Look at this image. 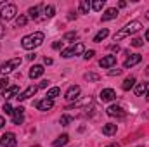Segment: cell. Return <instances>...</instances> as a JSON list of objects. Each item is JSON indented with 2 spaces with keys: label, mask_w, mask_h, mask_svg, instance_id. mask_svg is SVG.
<instances>
[{
  "label": "cell",
  "mask_w": 149,
  "mask_h": 147,
  "mask_svg": "<svg viewBox=\"0 0 149 147\" xmlns=\"http://www.w3.org/2000/svg\"><path fill=\"white\" fill-rule=\"evenodd\" d=\"M43 40H45V35L42 33V31H35V33H31V35H26V37L21 40V45H23V49H26V50H33V49H37L40 47L42 43H43Z\"/></svg>",
  "instance_id": "6da1fadb"
},
{
  "label": "cell",
  "mask_w": 149,
  "mask_h": 147,
  "mask_svg": "<svg viewBox=\"0 0 149 147\" xmlns=\"http://www.w3.org/2000/svg\"><path fill=\"white\" fill-rule=\"evenodd\" d=\"M141 28H142L141 21H130V23L125 24L118 33H114V42H120V40H123V38H127V37H130V35H134V33H137Z\"/></svg>",
  "instance_id": "7a4b0ae2"
},
{
  "label": "cell",
  "mask_w": 149,
  "mask_h": 147,
  "mask_svg": "<svg viewBox=\"0 0 149 147\" xmlns=\"http://www.w3.org/2000/svg\"><path fill=\"white\" fill-rule=\"evenodd\" d=\"M85 52V47H83V43H74L71 47H68V49H64L63 52H61V55L64 57V59H70V57H74V55H80V54H83Z\"/></svg>",
  "instance_id": "3957f363"
},
{
  "label": "cell",
  "mask_w": 149,
  "mask_h": 147,
  "mask_svg": "<svg viewBox=\"0 0 149 147\" xmlns=\"http://www.w3.org/2000/svg\"><path fill=\"white\" fill-rule=\"evenodd\" d=\"M21 62H23V59H21V57H14V59H10V61L3 62V64L0 66V73H2V74L12 73L16 68H19V66H21Z\"/></svg>",
  "instance_id": "277c9868"
},
{
  "label": "cell",
  "mask_w": 149,
  "mask_h": 147,
  "mask_svg": "<svg viewBox=\"0 0 149 147\" xmlns=\"http://www.w3.org/2000/svg\"><path fill=\"white\" fill-rule=\"evenodd\" d=\"M16 14H17V7H16L14 3H7V5H3V7L0 9V17H2L3 21H10Z\"/></svg>",
  "instance_id": "5b68a950"
},
{
  "label": "cell",
  "mask_w": 149,
  "mask_h": 147,
  "mask_svg": "<svg viewBox=\"0 0 149 147\" xmlns=\"http://www.w3.org/2000/svg\"><path fill=\"white\" fill-rule=\"evenodd\" d=\"M0 146L2 147H16L17 146V139L12 132H7L0 137Z\"/></svg>",
  "instance_id": "8992f818"
},
{
  "label": "cell",
  "mask_w": 149,
  "mask_h": 147,
  "mask_svg": "<svg viewBox=\"0 0 149 147\" xmlns=\"http://www.w3.org/2000/svg\"><path fill=\"white\" fill-rule=\"evenodd\" d=\"M78 95H80V87L78 85H71L68 90H66V94H64V99L68 101V102H73L78 99Z\"/></svg>",
  "instance_id": "52a82bcc"
},
{
  "label": "cell",
  "mask_w": 149,
  "mask_h": 147,
  "mask_svg": "<svg viewBox=\"0 0 149 147\" xmlns=\"http://www.w3.org/2000/svg\"><path fill=\"white\" fill-rule=\"evenodd\" d=\"M141 61H142V55H141V54H132V55H130V57H127V61L123 62V68H125V69L134 68V66H137Z\"/></svg>",
  "instance_id": "ba28073f"
},
{
  "label": "cell",
  "mask_w": 149,
  "mask_h": 147,
  "mask_svg": "<svg viewBox=\"0 0 149 147\" xmlns=\"http://www.w3.org/2000/svg\"><path fill=\"white\" fill-rule=\"evenodd\" d=\"M37 90H38L37 85H31V87H28V88H26L24 92H21V94H19L17 97H16V99H17V101H26V99L33 97V95L37 94Z\"/></svg>",
  "instance_id": "9c48e42d"
},
{
  "label": "cell",
  "mask_w": 149,
  "mask_h": 147,
  "mask_svg": "<svg viewBox=\"0 0 149 147\" xmlns=\"http://www.w3.org/2000/svg\"><path fill=\"white\" fill-rule=\"evenodd\" d=\"M12 121H14V125H21L23 121H24V107H16L14 112H12Z\"/></svg>",
  "instance_id": "30bf717a"
},
{
  "label": "cell",
  "mask_w": 149,
  "mask_h": 147,
  "mask_svg": "<svg viewBox=\"0 0 149 147\" xmlns=\"http://www.w3.org/2000/svg\"><path fill=\"white\" fill-rule=\"evenodd\" d=\"M116 99V92L113 90V88H104L102 92H101V101L102 102H111Z\"/></svg>",
  "instance_id": "8fae6325"
},
{
  "label": "cell",
  "mask_w": 149,
  "mask_h": 147,
  "mask_svg": "<svg viewBox=\"0 0 149 147\" xmlns=\"http://www.w3.org/2000/svg\"><path fill=\"white\" fill-rule=\"evenodd\" d=\"M52 106H54V101H50V99H43V101L35 102V107L38 111H49V109H52Z\"/></svg>",
  "instance_id": "7c38bea8"
},
{
  "label": "cell",
  "mask_w": 149,
  "mask_h": 147,
  "mask_svg": "<svg viewBox=\"0 0 149 147\" xmlns=\"http://www.w3.org/2000/svg\"><path fill=\"white\" fill-rule=\"evenodd\" d=\"M17 95H19V87H16V85H12V87H9V88L3 90V99L5 101H9L12 97H17Z\"/></svg>",
  "instance_id": "4fadbf2b"
},
{
  "label": "cell",
  "mask_w": 149,
  "mask_h": 147,
  "mask_svg": "<svg viewBox=\"0 0 149 147\" xmlns=\"http://www.w3.org/2000/svg\"><path fill=\"white\" fill-rule=\"evenodd\" d=\"M106 112H108V116H111V118H114V116H116V118H123V116H125V111L121 109L120 106H109Z\"/></svg>",
  "instance_id": "5bb4252c"
},
{
  "label": "cell",
  "mask_w": 149,
  "mask_h": 147,
  "mask_svg": "<svg viewBox=\"0 0 149 147\" xmlns=\"http://www.w3.org/2000/svg\"><path fill=\"white\" fill-rule=\"evenodd\" d=\"M99 64H101V68H111V66L116 64V55H106V57H102L99 61Z\"/></svg>",
  "instance_id": "9a60e30c"
},
{
  "label": "cell",
  "mask_w": 149,
  "mask_h": 147,
  "mask_svg": "<svg viewBox=\"0 0 149 147\" xmlns=\"http://www.w3.org/2000/svg\"><path fill=\"white\" fill-rule=\"evenodd\" d=\"M43 9V5H35V7H31L30 10H28V14H30V17L33 19V21H40L42 19V16H40V10Z\"/></svg>",
  "instance_id": "2e32d148"
},
{
  "label": "cell",
  "mask_w": 149,
  "mask_h": 147,
  "mask_svg": "<svg viewBox=\"0 0 149 147\" xmlns=\"http://www.w3.org/2000/svg\"><path fill=\"white\" fill-rule=\"evenodd\" d=\"M43 66H40V64H35V66H31V69H30V78L31 80H35V78H40L42 74H43Z\"/></svg>",
  "instance_id": "e0dca14e"
},
{
  "label": "cell",
  "mask_w": 149,
  "mask_h": 147,
  "mask_svg": "<svg viewBox=\"0 0 149 147\" xmlns=\"http://www.w3.org/2000/svg\"><path fill=\"white\" fill-rule=\"evenodd\" d=\"M116 16H118V9H116V7L106 9V12L102 14V21H111V19H116Z\"/></svg>",
  "instance_id": "ac0fdd59"
},
{
  "label": "cell",
  "mask_w": 149,
  "mask_h": 147,
  "mask_svg": "<svg viewBox=\"0 0 149 147\" xmlns=\"http://www.w3.org/2000/svg\"><path fill=\"white\" fill-rule=\"evenodd\" d=\"M68 140H70V137L64 133V135L57 137V139L54 140V144H52V146H54V147H63V146H66V144H68Z\"/></svg>",
  "instance_id": "d6986e66"
},
{
  "label": "cell",
  "mask_w": 149,
  "mask_h": 147,
  "mask_svg": "<svg viewBox=\"0 0 149 147\" xmlns=\"http://www.w3.org/2000/svg\"><path fill=\"white\" fill-rule=\"evenodd\" d=\"M88 10H90V3H88L87 0H80V3H78V12H80V14H88Z\"/></svg>",
  "instance_id": "ffe728a7"
},
{
  "label": "cell",
  "mask_w": 149,
  "mask_h": 147,
  "mask_svg": "<svg viewBox=\"0 0 149 147\" xmlns=\"http://www.w3.org/2000/svg\"><path fill=\"white\" fill-rule=\"evenodd\" d=\"M134 87H135V78H134V76L125 78V81H123L121 88H123V90H130V88H134Z\"/></svg>",
  "instance_id": "44dd1931"
},
{
  "label": "cell",
  "mask_w": 149,
  "mask_h": 147,
  "mask_svg": "<svg viewBox=\"0 0 149 147\" xmlns=\"http://www.w3.org/2000/svg\"><path fill=\"white\" fill-rule=\"evenodd\" d=\"M108 35H109V30H108V28H102V30H101V31L94 37V42H95V43H99V42H102V40L108 37Z\"/></svg>",
  "instance_id": "7402d4cb"
},
{
  "label": "cell",
  "mask_w": 149,
  "mask_h": 147,
  "mask_svg": "<svg viewBox=\"0 0 149 147\" xmlns=\"http://www.w3.org/2000/svg\"><path fill=\"white\" fill-rule=\"evenodd\" d=\"M102 133H104V135H114V133H116V125H113V123L104 125V126H102Z\"/></svg>",
  "instance_id": "603a6c76"
},
{
  "label": "cell",
  "mask_w": 149,
  "mask_h": 147,
  "mask_svg": "<svg viewBox=\"0 0 149 147\" xmlns=\"http://www.w3.org/2000/svg\"><path fill=\"white\" fill-rule=\"evenodd\" d=\"M59 94H61V88H59V87H52V88H50V90L47 92L45 99H50V101H52V99H54V97H57Z\"/></svg>",
  "instance_id": "cb8c5ba5"
},
{
  "label": "cell",
  "mask_w": 149,
  "mask_h": 147,
  "mask_svg": "<svg viewBox=\"0 0 149 147\" xmlns=\"http://www.w3.org/2000/svg\"><path fill=\"white\" fill-rule=\"evenodd\" d=\"M104 3H106L104 0H94V2L90 3V7H92L94 10H97V12H99V10H102V7H104Z\"/></svg>",
  "instance_id": "d4e9b609"
},
{
  "label": "cell",
  "mask_w": 149,
  "mask_h": 147,
  "mask_svg": "<svg viewBox=\"0 0 149 147\" xmlns=\"http://www.w3.org/2000/svg\"><path fill=\"white\" fill-rule=\"evenodd\" d=\"M56 12V9L52 5H43V17H52Z\"/></svg>",
  "instance_id": "484cf974"
},
{
  "label": "cell",
  "mask_w": 149,
  "mask_h": 147,
  "mask_svg": "<svg viewBox=\"0 0 149 147\" xmlns=\"http://www.w3.org/2000/svg\"><path fill=\"white\" fill-rule=\"evenodd\" d=\"M135 95H137V97L146 95V83H139V85L135 87Z\"/></svg>",
  "instance_id": "4316f807"
},
{
  "label": "cell",
  "mask_w": 149,
  "mask_h": 147,
  "mask_svg": "<svg viewBox=\"0 0 149 147\" xmlns=\"http://www.w3.org/2000/svg\"><path fill=\"white\" fill-rule=\"evenodd\" d=\"M76 38H78V33H76V31H68V33L63 37V42H73Z\"/></svg>",
  "instance_id": "83f0119b"
},
{
  "label": "cell",
  "mask_w": 149,
  "mask_h": 147,
  "mask_svg": "<svg viewBox=\"0 0 149 147\" xmlns=\"http://www.w3.org/2000/svg\"><path fill=\"white\" fill-rule=\"evenodd\" d=\"M28 23V17L24 16V14H21V16H17V19H16V26L19 28V26H24Z\"/></svg>",
  "instance_id": "f1b7e54d"
},
{
  "label": "cell",
  "mask_w": 149,
  "mask_h": 147,
  "mask_svg": "<svg viewBox=\"0 0 149 147\" xmlns=\"http://www.w3.org/2000/svg\"><path fill=\"white\" fill-rule=\"evenodd\" d=\"M71 121H73L71 116H68V114H63V116H61V125H63V126H68Z\"/></svg>",
  "instance_id": "f546056e"
},
{
  "label": "cell",
  "mask_w": 149,
  "mask_h": 147,
  "mask_svg": "<svg viewBox=\"0 0 149 147\" xmlns=\"http://www.w3.org/2000/svg\"><path fill=\"white\" fill-rule=\"evenodd\" d=\"M85 80H88V81H99L101 80V76L95 73H87L85 74Z\"/></svg>",
  "instance_id": "4dcf8cb0"
},
{
  "label": "cell",
  "mask_w": 149,
  "mask_h": 147,
  "mask_svg": "<svg viewBox=\"0 0 149 147\" xmlns=\"http://www.w3.org/2000/svg\"><path fill=\"white\" fill-rule=\"evenodd\" d=\"M130 43H132L134 47H142V45H144V40H142V38H134Z\"/></svg>",
  "instance_id": "1f68e13d"
},
{
  "label": "cell",
  "mask_w": 149,
  "mask_h": 147,
  "mask_svg": "<svg viewBox=\"0 0 149 147\" xmlns=\"http://www.w3.org/2000/svg\"><path fill=\"white\" fill-rule=\"evenodd\" d=\"M0 88H9V78H0Z\"/></svg>",
  "instance_id": "d6a6232c"
},
{
  "label": "cell",
  "mask_w": 149,
  "mask_h": 147,
  "mask_svg": "<svg viewBox=\"0 0 149 147\" xmlns=\"http://www.w3.org/2000/svg\"><path fill=\"white\" fill-rule=\"evenodd\" d=\"M3 111H5V114H12V112H14L12 106H10L9 102H5V104H3Z\"/></svg>",
  "instance_id": "836d02e7"
},
{
  "label": "cell",
  "mask_w": 149,
  "mask_h": 147,
  "mask_svg": "<svg viewBox=\"0 0 149 147\" xmlns=\"http://www.w3.org/2000/svg\"><path fill=\"white\" fill-rule=\"evenodd\" d=\"M94 55H95V52H94V50H87V52H85V54H83V57H85V59H87V61H88V59H92V57H94Z\"/></svg>",
  "instance_id": "e575fe53"
},
{
  "label": "cell",
  "mask_w": 149,
  "mask_h": 147,
  "mask_svg": "<svg viewBox=\"0 0 149 147\" xmlns=\"http://www.w3.org/2000/svg\"><path fill=\"white\" fill-rule=\"evenodd\" d=\"M49 87V80H43V81H40V85H38V88H47Z\"/></svg>",
  "instance_id": "d590c367"
},
{
  "label": "cell",
  "mask_w": 149,
  "mask_h": 147,
  "mask_svg": "<svg viewBox=\"0 0 149 147\" xmlns=\"http://www.w3.org/2000/svg\"><path fill=\"white\" fill-rule=\"evenodd\" d=\"M109 74H111V76H114V74L118 76V74H121V69H111V71H109Z\"/></svg>",
  "instance_id": "8d00e7d4"
},
{
  "label": "cell",
  "mask_w": 149,
  "mask_h": 147,
  "mask_svg": "<svg viewBox=\"0 0 149 147\" xmlns=\"http://www.w3.org/2000/svg\"><path fill=\"white\" fill-rule=\"evenodd\" d=\"M61 43H63V42H54V43H52V49H56V50L61 49Z\"/></svg>",
  "instance_id": "74e56055"
},
{
  "label": "cell",
  "mask_w": 149,
  "mask_h": 147,
  "mask_svg": "<svg viewBox=\"0 0 149 147\" xmlns=\"http://www.w3.org/2000/svg\"><path fill=\"white\" fill-rule=\"evenodd\" d=\"M43 62H45L47 66H50V64H52V59H50V57H45V59H43Z\"/></svg>",
  "instance_id": "f35d334b"
},
{
  "label": "cell",
  "mask_w": 149,
  "mask_h": 147,
  "mask_svg": "<svg viewBox=\"0 0 149 147\" xmlns=\"http://www.w3.org/2000/svg\"><path fill=\"white\" fill-rule=\"evenodd\" d=\"M144 97L149 101V83H146V95H144Z\"/></svg>",
  "instance_id": "ab89813d"
},
{
  "label": "cell",
  "mask_w": 149,
  "mask_h": 147,
  "mask_svg": "<svg viewBox=\"0 0 149 147\" xmlns=\"http://www.w3.org/2000/svg\"><path fill=\"white\" fill-rule=\"evenodd\" d=\"M3 125H5V119H3V116H0V128H2Z\"/></svg>",
  "instance_id": "60d3db41"
},
{
  "label": "cell",
  "mask_w": 149,
  "mask_h": 147,
  "mask_svg": "<svg viewBox=\"0 0 149 147\" xmlns=\"http://www.w3.org/2000/svg\"><path fill=\"white\" fill-rule=\"evenodd\" d=\"M3 35H5V30H3V28L0 26V38H3Z\"/></svg>",
  "instance_id": "b9f144b4"
},
{
  "label": "cell",
  "mask_w": 149,
  "mask_h": 147,
  "mask_svg": "<svg viewBox=\"0 0 149 147\" xmlns=\"http://www.w3.org/2000/svg\"><path fill=\"white\" fill-rule=\"evenodd\" d=\"M109 49H111V50H116V52H118V50H120V47H118V45H111V47H109Z\"/></svg>",
  "instance_id": "7bdbcfd3"
},
{
  "label": "cell",
  "mask_w": 149,
  "mask_h": 147,
  "mask_svg": "<svg viewBox=\"0 0 149 147\" xmlns=\"http://www.w3.org/2000/svg\"><path fill=\"white\" fill-rule=\"evenodd\" d=\"M146 40H148V42H149V30H148V31H146Z\"/></svg>",
  "instance_id": "ee69618b"
},
{
  "label": "cell",
  "mask_w": 149,
  "mask_h": 147,
  "mask_svg": "<svg viewBox=\"0 0 149 147\" xmlns=\"http://www.w3.org/2000/svg\"><path fill=\"white\" fill-rule=\"evenodd\" d=\"M146 19H148V21H149V10H148V12H146Z\"/></svg>",
  "instance_id": "f6af8a7d"
},
{
  "label": "cell",
  "mask_w": 149,
  "mask_h": 147,
  "mask_svg": "<svg viewBox=\"0 0 149 147\" xmlns=\"http://www.w3.org/2000/svg\"><path fill=\"white\" fill-rule=\"evenodd\" d=\"M0 7H3V3H2V2H0Z\"/></svg>",
  "instance_id": "bcb514c9"
}]
</instances>
